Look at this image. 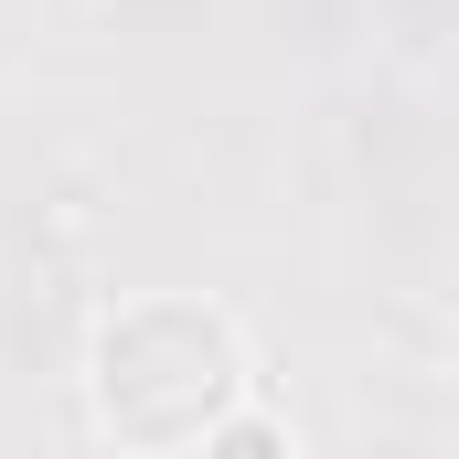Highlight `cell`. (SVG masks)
Wrapping results in <instances>:
<instances>
[{
	"label": "cell",
	"mask_w": 459,
	"mask_h": 459,
	"mask_svg": "<svg viewBox=\"0 0 459 459\" xmlns=\"http://www.w3.org/2000/svg\"><path fill=\"white\" fill-rule=\"evenodd\" d=\"M235 385H246V352H235L225 310L204 299H139L97 342V417L128 449H193L235 406Z\"/></svg>",
	"instance_id": "6da1fadb"
}]
</instances>
